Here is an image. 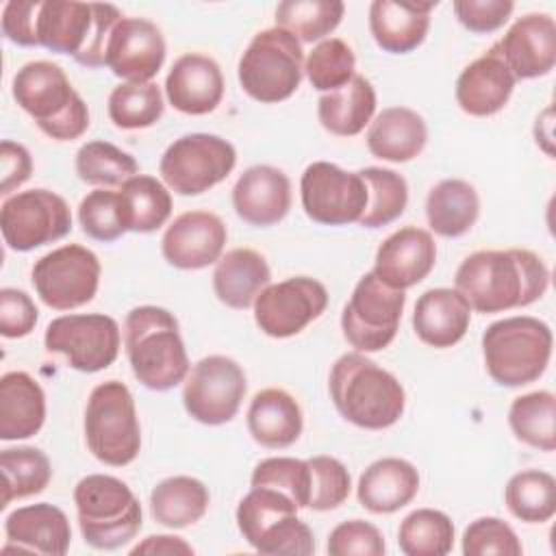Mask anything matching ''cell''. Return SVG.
Listing matches in <instances>:
<instances>
[{"label": "cell", "instance_id": "52", "mask_svg": "<svg viewBox=\"0 0 556 556\" xmlns=\"http://www.w3.org/2000/svg\"><path fill=\"white\" fill-rule=\"evenodd\" d=\"M39 311L30 295L20 289H0V334L7 339H20L33 332Z\"/></svg>", "mask_w": 556, "mask_h": 556}, {"label": "cell", "instance_id": "22", "mask_svg": "<svg viewBox=\"0 0 556 556\" xmlns=\"http://www.w3.org/2000/svg\"><path fill=\"white\" fill-rule=\"evenodd\" d=\"M437 245L428 230L406 226L389 235L374 261V274L393 289H408L421 282L434 267Z\"/></svg>", "mask_w": 556, "mask_h": 556}, {"label": "cell", "instance_id": "10", "mask_svg": "<svg viewBox=\"0 0 556 556\" xmlns=\"http://www.w3.org/2000/svg\"><path fill=\"white\" fill-rule=\"evenodd\" d=\"M302 43L291 33L278 26L265 28L252 37L239 59V83L256 102H282L302 83Z\"/></svg>", "mask_w": 556, "mask_h": 556}, {"label": "cell", "instance_id": "7", "mask_svg": "<svg viewBox=\"0 0 556 556\" xmlns=\"http://www.w3.org/2000/svg\"><path fill=\"white\" fill-rule=\"evenodd\" d=\"M80 534L96 549H117L141 530V504L115 476L91 473L74 489Z\"/></svg>", "mask_w": 556, "mask_h": 556}, {"label": "cell", "instance_id": "44", "mask_svg": "<svg viewBox=\"0 0 556 556\" xmlns=\"http://www.w3.org/2000/svg\"><path fill=\"white\" fill-rule=\"evenodd\" d=\"M139 165L132 154L109 141H89L76 152V174L83 182L96 187H122L137 176Z\"/></svg>", "mask_w": 556, "mask_h": 556}, {"label": "cell", "instance_id": "33", "mask_svg": "<svg viewBox=\"0 0 556 556\" xmlns=\"http://www.w3.org/2000/svg\"><path fill=\"white\" fill-rule=\"evenodd\" d=\"M428 141L424 117L406 106H391L378 113L367 130V148L374 156L391 163L413 161Z\"/></svg>", "mask_w": 556, "mask_h": 556}, {"label": "cell", "instance_id": "50", "mask_svg": "<svg viewBox=\"0 0 556 556\" xmlns=\"http://www.w3.org/2000/svg\"><path fill=\"white\" fill-rule=\"evenodd\" d=\"M523 547L515 530L500 517H480L471 521L463 532L465 556H521Z\"/></svg>", "mask_w": 556, "mask_h": 556}, {"label": "cell", "instance_id": "2", "mask_svg": "<svg viewBox=\"0 0 556 556\" xmlns=\"http://www.w3.org/2000/svg\"><path fill=\"white\" fill-rule=\"evenodd\" d=\"M456 291L478 313H500L536 302L549 285V269L530 250H478L456 269Z\"/></svg>", "mask_w": 556, "mask_h": 556}, {"label": "cell", "instance_id": "31", "mask_svg": "<svg viewBox=\"0 0 556 556\" xmlns=\"http://www.w3.org/2000/svg\"><path fill=\"white\" fill-rule=\"evenodd\" d=\"M302 408L285 389L269 387L252 397L248 430L263 447L282 450L293 445L302 434Z\"/></svg>", "mask_w": 556, "mask_h": 556}, {"label": "cell", "instance_id": "28", "mask_svg": "<svg viewBox=\"0 0 556 556\" xmlns=\"http://www.w3.org/2000/svg\"><path fill=\"white\" fill-rule=\"evenodd\" d=\"M471 321V306L456 289H428L413 311V328L419 341L432 348L456 345Z\"/></svg>", "mask_w": 556, "mask_h": 556}, {"label": "cell", "instance_id": "49", "mask_svg": "<svg viewBox=\"0 0 556 556\" xmlns=\"http://www.w3.org/2000/svg\"><path fill=\"white\" fill-rule=\"evenodd\" d=\"M311 465V502L313 510H332L341 506L352 489L345 465L332 456H313Z\"/></svg>", "mask_w": 556, "mask_h": 556}, {"label": "cell", "instance_id": "21", "mask_svg": "<svg viewBox=\"0 0 556 556\" xmlns=\"http://www.w3.org/2000/svg\"><path fill=\"white\" fill-rule=\"evenodd\" d=\"M495 46L517 80L545 76L556 63V24L547 13H528Z\"/></svg>", "mask_w": 556, "mask_h": 556}, {"label": "cell", "instance_id": "46", "mask_svg": "<svg viewBox=\"0 0 556 556\" xmlns=\"http://www.w3.org/2000/svg\"><path fill=\"white\" fill-rule=\"evenodd\" d=\"M356 59L352 48L339 39L330 37L319 41L306 56L304 72L311 80V85L317 91H337L343 85H348L354 78Z\"/></svg>", "mask_w": 556, "mask_h": 556}, {"label": "cell", "instance_id": "55", "mask_svg": "<svg viewBox=\"0 0 556 556\" xmlns=\"http://www.w3.org/2000/svg\"><path fill=\"white\" fill-rule=\"evenodd\" d=\"M132 556L137 554H193V547L185 543L180 536L172 534H152L146 536L139 545L130 549Z\"/></svg>", "mask_w": 556, "mask_h": 556}, {"label": "cell", "instance_id": "39", "mask_svg": "<svg viewBox=\"0 0 556 556\" xmlns=\"http://www.w3.org/2000/svg\"><path fill=\"white\" fill-rule=\"evenodd\" d=\"M0 469H2V504L7 508L13 500L30 497L41 493L50 478L52 465L48 456L37 447H7L0 452Z\"/></svg>", "mask_w": 556, "mask_h": 556}, {"label": "cell", "instance_id": "30", "mask_svg": "<svg viewBox=\"0 0 556 556\" xmlns=\"http://www.w3.org/2000/svg\"><path fill=\"white\" fill-rule=\"evenodd\" d=\"M46 421V395L26 371H7L0 378V439L35 437Z\"/></svg>", "mask_w": 556, "mask_h": 556}, {"label": "cell", "instance_id": "13", "mask_svg": "<svg viewBox=\"0 0 556 556\" xmlns=\"http://www.w3.org/2000/svg\"><path fill=\"white\" fill-rule=\"evenodd\" d=\"M30 280L46 306L72 311L93 300L100 285V261L78 243L61 245L33 265Z\"/></svg>", "mask_w": 556, "mask_h": 556}, {"label": "cell", "instance_id": "12", "mask_svg": "<svg viewBox=\"0 0 556 556\" xmlns=\"http://www.w3.org/2000/svg\"><path fill=\"white\" fill-rule=\"evenodd\" d=\"M406 295L384 285L374 271L365 274L341 313V330L358 352H380L397 334Z\"/></svg>", "mask_w": 556, "mask_h": 556}, {"label": "cell", "instance_id": "42", "mask_svg": "<svg viewBox=\"0 0 556 556\" xmlns=\"http://www.w3.org/2000/svg\"><path fill=\"white\" fill-rule=\"evenodd\" d=\"M397 545L406 556H445L454 547V523L441 510L417 508L402 519Z\"/></svg>", "mask_w": 556, "mask_h": 556}, {"label": "cell", "instance_id": "27", "mask_svg": "<svg viewBox=\"0 0 556 556\" xmlns=\"http://www.w3.org/2000/svg\"><path fill=\"white\" fill-rule=\"evenodd\" d=\"M434 7L437 2L374 0L369 4V30L384 52L406 54L426 39Z\"/></svg>", "mask_w": 556, "mask_h": 556}, {"label": "cell", "instance_id": "18", "mask_svg": "<svg viewBox=\"0 0 556 556\" xmlns=\"http://www.w3.org/2000/svg\"><path fill=\"white\" fill-rule=\"evenodd\" d=\"M328 306L326 287L308 276L267 285L254 300V321L267 337L287 339L302 332Z\"/></svg>", "mask_w": 556, "mask_h": 556}, {"label": "cell", "instance_id": "15", "mask_svg": "<svg viewBox=\"0 0 556 556\" xmlns=\"http://www.w3.org/2000/svg\"><path fill=\"white\" fill-rule=\"evenodd\" d=\"M248 382L241 365L228 356L200 358L187 374L182 387L185 410L200 424L222 426L230 421L245 395Z\"/></svg>", "mask_w": 556, "mask_h": 556}, {"label": "cell", "instance_id": "41", "mask_svg": "<svg viewBox=\"0 0 556 556\" xmlns=\"http://www.w3.org/2000/svg\"><path fill=\"white\" fill-rule=\"evenodd\" d=\"M508 510L526 523H545L556 513V480L541 469L515 473L504 491Z\"/></svg>", "mask_w": 556, "mask_h": 556}, {"label": "cell", "instance_id": "32", "mask_svg": "<svg viewBox=\"0 0 556 556\" xmlns=\"http://www.w3.org/2000/svg\"><path fill=\"white\" fill-rule=\"evenodd\" d=\"M271 271L263 254L252 248L228 250L215 265L213 291L230 308L243 311L254 304L256 295L269 285Z\"/></svg>", "mask_w": 556, "mask_h": 556}, {"label": "cell", "instance_id": "8", "mask_svg": "<svg viewBox=\"0 0 556 556\" xmlns=\"http://www.w3.org/2000/svg\"><path fill=\"white\" fill-rule=\"evenodd\" d=\"M298 506L269 486H252L237 506L243 539L267 556H308L315 552L311 528L298 517Z\"/></svg>", "mask_w": 556, "mask_h": 556}, {"label": "cell", "instance_id": "11", "mask_svg": "<svg viewBox=\"0 0 556 556\" xmlns=\"http://www.w3.org/2000/svg\"><path fill=\"white\" fill-rule=\"evenodd\" d=\"M237 165V152L219 135L191 132L178 137L161 156L159 172L178 195H200L219 185Z\"/></svg>", "mask_w": 556, "mask_h": 556}, {"label": "cell", "instance_id": "23", "mask_svg": "<svg viewBox=\"0 0 556 556\" xmlns=\"http://www.w3.org/2000/svg\"><path fill=\"white\" fill-rule=\"evenodd\" d=\"M4 532L9 543L2 552H35L46 556H63L72 543V528L67 515L48 502L15 508L7 521Z\"/></svg>", "mask_w": 556, "mask_h": 556}, {"label": "cell", "instance_id": "37", "mask_svg": "<svg viewBox=\"0 0 556 556\" xmlns=\"http://www.w3.org/2000/svg\"><path fill=\"white\" fill-rule=\"evenodd\" d=\"M117 195L124 228L130 232H152L172 215V195L154 176L137 174L128 178L119 187Z\"/></svg>", "mask_w": 556, "mask_h": 556}, {"label": "cell", "instance_id": "38", "mask_svg": "<svg viewBox=\"0 0 556 556\" xmlns=\"http://www.w3.org/2000/svg\"><path fill=\"white\" fill-rule=\"evenodd\" d=\"M515 437L536 450H556V397L549 391H532L515 397L508 410Z\"/></svg>", "mask_w": 556, "mask_h": 556}, {"label": "cell", "instance_id": "40", "mask_svg": "<svg viewBox=\"0 0 556 556\" xmlns=\"http://www.w3.org/2000/svg\"><path fill=\"white\" fill-rule=\"evenodd\" d=\"M345 13L339 0H285L276 7V26L291 33L298 41H324Z\"/></svg>", "mask_w": 556, "mask_h": 556}, {"label": "cell", "instance_id": "14", "mask_svg": "<svg viewBox=\"0 0 556 556\" xmlns=\"http://www.w3.org/2000/svg\"><path fill=\"white\" fill-rule=\"evenodd\" d=\"M0 230L11 250L30 252L70 235L72 213L59 193L28 189L2 202Z\"/></svg>", "mask_w": 556, "mask_h": 556}, {"label": "cell", "instance_id": "53", "mask_svg": "<svg viewBox=\"0 0 556 556\" xmlns=\"http://www.w3.org/2000/svg\"><path fill=\"white\" fill-rule=\"evenodd\" d=\"M515 4L510 0H456L454 13L456 20L471 33H493L502 28Z\"/></svg>", "mask_w": 556, "mask_h": 556}, {"label": "cell", "instance_id": "4", "mask_svg": "<svg viewBox=\"0 0 556 556\" xmlns=\"http://www.w3.org/2000/svg\"><path fill=\"white\" fill-rule=\"evenodd\" d=\"M124 345L135 378L152 391L185 382L189 356L176 317L161 306H137L124 321Z\"/></svg>", "mask_w": 556, "mask_h": 556}, {"label": "cell", "instance_id": "47", "mask_svg": "<svg viewBox=\"0 0 556 556\" xmlns=\"http://www.w3.org/2000/svg\"><path fill=\"white\" fill-rule=\"evenodd\" d=\"M252 486H269L287 497L298 508H308L311 502V465L308 460L274 456L261 460L252 471Z\"/></svg>", "mask_w": 556, "mask_h": 556}, {"label": "cell", "instance_id": "24", "mask_svg": "<svg viewBox=\"0 0 556 556\" xmlns=\"http://www.w3.org/2000/svg\"><path fill=\"white\" fill-rule=\"evenodd\" d=\"M232 206L252 226L278 224L291 208V182L278 167L252 165L232 187Z\"/></svg>", "mask_w": 556, "mask_h": 556}, {"label": "cell", "instance_id": "3", "mask_svg": "<svg viewBox=\"0 0 556 556\" xmlns=\"http://www.w3.org/2000/svg\"><path fill=\"white\" fill-rule=\"evenodd\" d=\"M328 389L341 417L365 430L389 428L404 413L406 395L400 380L363 352L334 361Z\"/></svg>", "mask_w": 556, "mask_h": 556}, {"label": "cell", "instance_id": "48", "mask_svg": "<svg viewBox=\"0 0 556 556\" xmlns=\"http://www.w3.org/2000/svg\"><path fill=\"white\" fill-rule=\"evenodd\" d=\"M78 222L83 226V232L96 241L111 243L119 239L126 232V228L122 219L117 191H89L78 204Z\"/></svg>", "mask_w": 556, "mask_h": 556}, {"label": "cell", "instance_id": "43", "mask_svg": "<svg viewBox=\"0 0 556 556\" xmlns=\"http://www.w3.org/2000/svg\"><path fill=\"white\" fill-rule=\"evenodd\" d=\"M358 174L367 185V206L358 224L365 228H380L395 222L408 204V185L404 176L384 167H365Z\"/></svg>", "mask_w": 556, "mask_h": 556}, {"label": "cell", "instance_id": "19", "mask_svg": "<svg viewBox=\"0 0 556 556\" xmlns=\"http://www.w3.org/2000/svg\"><path fill=\"white\" fill-rule=\"evenodd\" d=\"M165 61V39L146 17H122L106 41L104 65L126 83H152Z\"/></svg>", "mask_w": 556, "mask_h": 556}, {"label": "cell", "instance_id": "6", "mask_svg": "<svg viewBox=\"0 0 556 556\" xmlns=\"http://www.w3.org/2000/svg\"><path fill=\"white\" fill-rule=\"evenodd\" d=\"M552 330L545 321L517 315L493 321L482 334L489 376L502 387H523L543 376L552 358Z\"/></svg>", "mask_w": 556, "mask_h": 556}, {"label": "cell", "instance_id": "1", "mask_svg": "<svg viewBox=\"0 0 556 556\" xmlns=\"http://www.w3.org/2000/svg\"><path fill=\"white\" fill-rule=\"evenodd\" d=\"M122 13L113 4L65 0H11L2 9V33L17 46H43L87 67L104 65V50Z\"/></svg>", "mask_w": 556, "mask_h": 556}, {"label": "cell", "instance_id": "16", "mask_svg": "<svg viewBox=\"0 0 556 556\" xmlns=\"http://www.w3.org/2000/svg\"><path fill=\"white\" fill-rule=\"evenodd\" d=\"M46 350L63 354L72 369L96 374L115 363L119 354V326L102 313L63 315L48 324Z\"/></svg>", "mask_w": 556, "mask_h": 556}, {"label": "cell", "instance_id": "36", "mask_svg": "<svg viewBox=\"0 0 556 556\" xmlns=\"http://www.w3.org/2000/svg\"><path fill=\"white\" fill-rule=\"evenodd\" d=\"M208 489L191 476H172L161 480L150 493V513L165 528H187L208 510Z\"/></svg>", "mask_w": 556, "mask_h": 556}, {"label": "cell", "instance_id": "29", "mask_svg": "<svg viewBox=\"0 0 556 556\" xmlns=\"http://www.w3.org/2000/svg\"><path fill=\"white\" fill-rule=\"evenodd\" d=\"M419 491V473L404 458H380L371 463L358 478L356 497L363 508L374 515H389L406 504Z\"/></svg>", "mask_w": 556, "mask_h": 556}, {"label": "cell", "instance_id": "51", "mask_svg": "<svg viewBox=\"0 0 556 556\" xmlns=\"http://www.w3.org/2000/svg\"><path fill=\"white\" fill-rule=\"evenodd\" d=\"M330 556H382L384 536L380 530L363 519H350L339 523L328 536Z\"/></svg>", "mask_w": 556, "mask_h": 556}, {"label": "cell", "instance_id": "26", "mask_svg": "<svg viewBox=\"0 0 556 556\" xmlns=\"http://www.w3.org/2000/svg\"><path fill=\"white\" fill-rule=\"evenodd\" d=\"M515 83L517 78L493 43L482 56L471 61L460 72L456 80V102L465 113L473 117L495 115L506 106Z\"/></svg>", "mask_w": 556, "mask_h": 556}, {"label": "cell", "instance_id": "20", "mask_svg": "<svg viewBox=\"0 0 556 556\" xmlns=\"http://www.w3.org/2000/svg\"><path fill=\"white\" fill-rule=\"evenodd\" d=\"M226 237V226L215 213L187 211L167 226L161 252L178 269H202L222 258Z\"/></svg>", "mask_w": 556, "mask_h": 556}, {"label": "cell", "instance_id": "9", "mask_svg": "<svg viewBox=\"0 0 556 556\" xmlns=\"http://www.w3.org/2000/svg\"><path fill=\"white\" fill-rule=\"evenodd\" d=\"M85 441L104 465L124 467L141 450V428L132 393L119 380L93 387L85 408Z\"/></svg>", "mask_w": 556, "mask_h": 556}, {"label": "cell", "instance_id": "17", "mask_svg": "<svg viewBox=\"0 0 556 556\" xmlns=\"http://www.w3.org/2000/svg\"><path fill=\"white\" fill-rule=\"evenodd\" d=\"M304 213L326 226H345L363 217L367 185L358 172H345L334 163H311L300 180Z\"/></svg>", "mask_w": 556, "mask_h": 556}, {"label": "cell", "instance_id": "54", "mask_svg": "<svg viewBox=\"0 0 556 556\" xmlns=\"http://www.w3.org/2000/svg\"><path fill=\"white\" fill-rule=\"evenodd\" d=\"M30 172H33L30 152L22 143L4 139L0 146V174H2L0 193L9 195L13 189H17L30 178Z\"/></svg>", "mask_w": 556, "mask_h": 556}, {"label": "cell", "instance_id": "25", "mask_svg": "<svg viewBox=\"0 0 556 556\" xmlns=\"http://www.w3.org/2000/svg\"><path fill=\"white\" fill-rule=\"evenodd\" d=\"M165 93L176 111L187 115H206L222 102V70L211 56L198 52L182 54L174 61L165 78Z\"/></svg>", "mask_w": 556, "mask_h": 556}, {"label": "cell", "instance_id": "45", "mask_svg": "<svg viewBox=\"0 0 556 556\" xmlns=\"http://www.w3.org/2000/svg\"><path fill=\"white\" fill-rule=\"evenodd\" d=\"M161 115L163 96L156 83H124L109 96V117L117 128H148L156 124Z\"/></svg>", "mask_w": 556, "mask_h": 556}, {"label": "cell", "instance_id": "34", "mask_svg": "<svg viewBox=\"0 0 556 556\" xmlns=\"http://www.w3.org/2000/svg\"><path fill=\"white\" fill-rule=\"evenodd\" d=\"M376 111V91L371 83L354 74V78L337 91L324 93L317 102L319 124L337 137H354L369 122Z\"/></svg>", "mask_w": 556, "mask_h": 556}, {"label": "cell", "instance_id": "35", "mask_svg": "<svg viewBox=\"0 0 556 556\" xmlns=\"http://www.w3.org/2000/svg\"><path fill=\"white\" fill-rule=\"evenodd\" d=\"M480 215V198L476 189L460 178L437 182L426 198V217L430 230L454 239L471 230Z\"/></svg>", "mask_w": 556, "mask_h": 556}, {"label": "cell", "instance_id": "5", "mask_svg": "<svg viewBox=\"0 0 556 556\" xmlns=\"http://www.w3.org/2000/svg\"><path fill=\"white\" fill-rule=\"evenodd\" d=\"M15 102L41 132L56 141L78 139L89 128V109L65 72L52 61L22 65L11 83Z\"/></svg>", "mask_w": 556, "mask_h": 556}]
</instances>
